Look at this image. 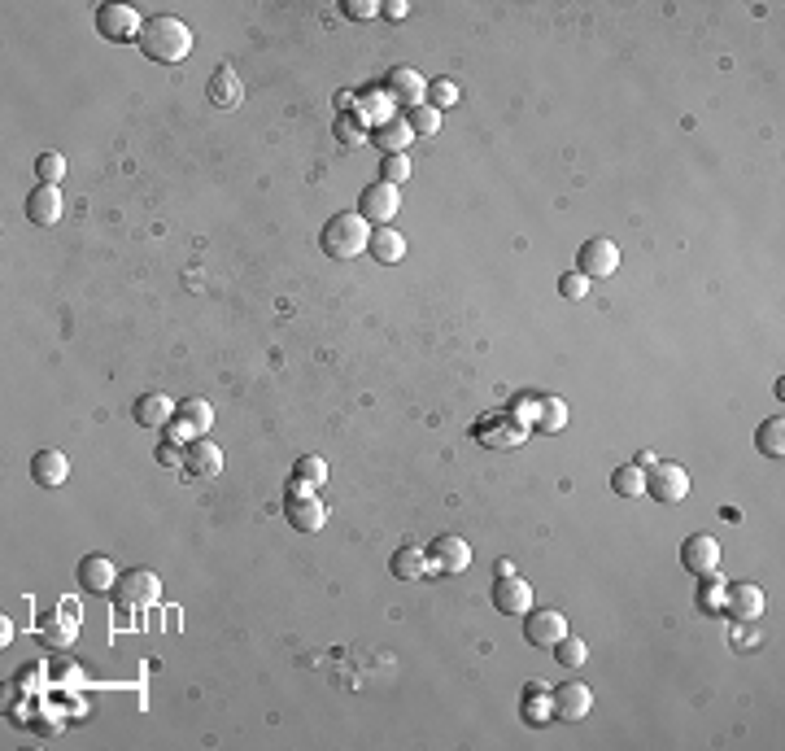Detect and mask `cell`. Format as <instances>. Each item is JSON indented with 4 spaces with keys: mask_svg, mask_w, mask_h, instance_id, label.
Here are the masks:
<instances>
[{
    "mask_svg": "<svg viewBox=\"0 0 785 751\" xmlns=\"http://www.w3.org/2000/svg\"><path fill=\"white\" fill-rule=\"evenodd\" d=\"M140 53L149 57V62H162V66H179L184 57L192 53V27L184 18L175 14H157L140 27Z\"/></svg>",
    "mask_w": 785,
    "mask_h": 751,
    "instance_id": "cell-1",
    "label": "cell"
},
{
    "mask_svg": "<svg viewBox=\"0 0 785 751\" xmlns=\"http://www.w3.org/2000/svg\"><path fill=\"white\" fill-rule=\"evenodd\" d=\"M319 245H323V254H328V258L349 262V258L367 254V245H371V223L362 219L358 210H341V214H332V219L323 223Z\"/></svg>",
    "mask_w": 785,
    "mask_h": 751,
    "instance_id": "cell-2",
    "label": "cell"
},
{
    "mask_svg": "<svg viewBox=\"0 0 785 751\" xmlns=\"http://www.w3.org/2000/svg\"><path fill=\"white\" fill-rule=\"evenodd\" d=\"M646 494L655 498V503H663V507L685 503V498H690V472H685L681 463L659 459L655 468H646Z\"/></svg>",
    "mask_w": 785,
    "mask_h": 751,
    "instance_id": "cell-3",
    "label": "cell"
},
{
    "mask_svg": "<svg viewBox=\"0 0 785 751\" xmlns=\"http://www.w3.org/2000/svg\"><path fill=\"white\" fill-rule=\"evenodd\" d=\"M576 271H581L585 280H607L620 271V245L607 241V236H589L581 245V254H576Z\"/></svg>",
    "mask_w": 785,
    "mask_h": 751,
    "instance_id": "cell-4",
    "label": "cell"
},
{
    "mask_svg": "<svg viewBox=\"0 0 785 751\" xmlns=\"http://www.w3.org/2000/svg\"><path fill=\"white\" fill-rule=\"evenodd\" d=\"M524 437H528V428L511 411H493L476 424V441L489 450H515V446H524Z\"/></svg>",
    "mask_w": 785,
    "mask_h": 751,
    "instance_id": "cell-5",
    "label": "cell"
},
{
    "mask_svg": "<svg viewBox=\"0 0 785 751\" xmlns=\"http://www.w3.org/2000/svg\"><path fill=\"white\" fill-rule=\"evenodd\" d=\"M397 206H402V197H397V188L384 184V180L367 184V188L358 193V214L371 223V228H389L393 214H397Z\"/></svg>",
    "mask_w": 785,
    "mask_h": 751,
    "instance_id": "cell-6",
    "label": "cell"
},
{
    "mask_svg": "<svg viewBox=\"0 0 785 751\" xmlns=\"http://www.w3.org/2000/svg\"><path fill=\"white\" fill-rule=\"evenodd\" d=\"M140 27H144V18L131 5H114V0H110V5L96 9V31H101L105 40H114V44L140 40Z\"/></svg>",
    "mask_w": 785,
    "mask_h": 751,
    "instance_id": "cell-7",
    "label": "cell"
},
{
    "mask_svg": "<svg viewBox=\"0 0 785 751\" xmlns=\"http://www.w3.org/2000/svg\"><path fill=\"white\" fill-rule=\"evenodd\" d=\"M210 424H214L210 402H205V398H184V407L175 411V420L166 428H171V441H197V437L210 433Z\"/></svg>",
    "mask_w": 785,
    "mask_h": 751,
    "instance_id": "cell-8",
    "label": "cell"
},
{
    "mask_svg": "<svg viewBox=\"0 0 785 751\" xmlns=\"http://www.w3.org/2000/svg\"><path fill=\"white\" fill-rule=\"evenodd\" d=\"M157 594H162V581H157V572H149V568L123 572V577H118V586H114L118 607H149Z\"/></svg>",
    "mask_w": 785,
    "mask_h": 751,
    "instance_id": "cell-9",
    "label": "cell"
},
{
    "mask_svg": "<svg viewBox=\"0 0 785 751\" xmlns=\"http://www.w3.org/2000/svg\"><path fill=\"white\" fill-rule=\"evenodd\" d=\"M550 703H554V721H585L589 708H594V690L585 682H563V686H550Z\"/></svg>",
    "mask_w": 785,
    "mask_h": 751,
    "instance_id": "cell-10",
    "label": "cell"
},
{
    "mask_svg": "<svg viewBox=\"0 0 785 751\" xmlns=\"http://www.w3.org/2000/svg\"><path fill=\"white\" fill-rule=\"evenodd\" d=\"M567 634H572V629H567V616L559 607H533V612L524 616V638L533 642V647H554V642Z\"/></svg>",
    "mask_w": 785,
    "mask_h": 751,
    "instance_id": "cell-11",
    "label": "cell"
},
{
    "mask_svg": "<svg viewBox=\"0 0 785 751\" xmlns=\"http://www.w3.org/2000/svg\"><path fill=\"white\" fill-rule=\"evenodd\" d=\"M720 612H729L733 621H759V616H764V590H759L755 581H729Z\"/></svg>",
    "mask_w": 785,
    "mask_h": 751,
    "instance_id": "cell-12",
    "label": "cell"
},
{
    "mask_svg": "<svg viewBox=\"0 0 785 751\" xmlns=\"http://www.w3.org/2000/svg\"><path fill=\"white\" fill-rule=\"evenodd\" d=\"M681 564H685V572H694V577L716 572L720 568V542L711 538V533H690V538L681 542Z\"/></svg>",
    "mask_w": 785,
    "mask_h": 751,
    "instance_id": "cell-13",
    "label": "cell"
},
{
    "mask_svg": "<svg viewBox=\"0 0 785 751\" xmlns=\"http://www.w3.org/2000/svg\"><path fill=\"white\" fill-rule=\"evenodd\" d=\"M493 607H498L502 616L524 621V616L533 612V586L519 577H498V586H493Z\"/></svg>",
    "mask_w": 785,
    "mask_h": 751,
    "instance_id": "cell-14",
    "label": "cell"
},
{
    "mask_svg": "<svg viewBox=\"0 0 785 751\" xmlns=\"http://www.w3.org/2000/svg\"><path fill=\"white\" fill-rule=\"evenodd\" d=\"M284 511H288V524L297 533H319L328 524V507L319 503L314 494H284Z\"/></svg>",
    "mask_w": 785,
    "mask_h": 751,
    "instance_id": "cell-15",
    "label": "cell"
},
{
    "mask_svg": "<svg viewBox=\"0 0 785 751\" xmlns=\"http://www.w3.org/2000/svg\"><path fill=\"white\" fill-rule=\"evenodd\" d=\"M428 564L432 572H463L471 564V546L454 538V533H441V538L428 542Z\"/></svg>",
    "mask_w": 785,
    "mask_h": 751,
    "instance_id": "cell-16",
    "label": "cell"
},
{
    "mask_svg": "<svg viewBox=\"0 0 785 751\" xmlns=\"http://www.w3.org/2000/svg\"><path fill=\"white\" fill-rule=\"evenodd\" d=\"M184 472L192 476V481H214V476L223 472V450L214 446V441H205V437L188 441V450H184Z\"/></svg>",
    "mask_w": 785,
    "mask_h": 751,
    "instance_id": "cell-17",
    "label": "cell"
},
{
    "mask_svg": "<svg viewBox=\"0 0 785 751\" xmlns=\"http://www.w3.org/2000/svg\"><path fill=\"white\" fill-rule=\"evenodd\" d=\"M75 577H79V586L88 590V594H114V586H118V577H123V572H118L114 559H105V555H83Z\"/></svg>",
    "mask_w": 785,
    "mask_h": 751,
    "instance_id": "cell-18",
    "label": "cell"
},
{
    "mask_svg": "<svg viewBox=\"0 0 785 751\" xmlns=\"http://www.w3.org/2000/svg\"><path fill=\"white\" fill-rule=\"evenodd\" d=\"M66 201H62V188L57 184H35L31 197H27V219L35 223V228H53L57 219H62Z\"/></svg>",
    "mask_w": 785,
    "mask_h": 751,
    "instance_id": "cell-19",
    "label": "cell"
},
{
    "mask_svg": "<svg viewBox=\"0 0 785 751\" xmlns=\"http://www.w3.org/2000/svg\"><path fill=\"white\" fill-rule=\"evenodd\" d=\"M66 476H70V459L62 455V450H57V446L35 450V459H31V481L35 485L57 490V485H66Z\"/></svg>",
    "mask_w": 785,
    "mask_h": 751,
    "instance_id": "cell-20",
    "label": "cell"
},
{
    "mask_svg": "<svg viewBox=\"0 0 785 751\" xmlns=\"http://www.w3.org/2000/svg\"><path fill=\"white\" fill-rule=\"evenodd\" d=\"M205 97H210L214 110H236V105L245 101V83H240V75H236L232 66H214Z\"/></svg>",
    "mask_w": 785,
    "mask_h": 751,
    "instance_id": "cell-21",
    "label": "cell"
},
{
    "mask_svg": "<svg viewBox=\"0 0 785 751\" xmlns=\"http://www.w3.org/2000/svg\"><path fill=\"white\" fill-rule=\"evenodd\" d=\"M323 485H328V463L319 455H301L288 476V494H319Z\"/></svg>",
    "mask_w": 785,
    "mask_h": 751,
    "instance_id": "cell-22",
    "label": "cell"
},
{
    "mask_svg": "<svg viewBox=\"0 0 785 751\" xmlns=\"http://www.w3.org/2000/svg\"><path fill=\"white\" fill-rule=\"evenodd\" d=\"M393 577L397 581H406V586H415V581H424L428 572H432V564H428V546H415V542H406L402 551H393Z\"/></svg>",
    "mask_w": 785,
    "mask_h": 751,
    "instance_id": "cell-23",
    "label": "cell"
},
{
    "mask_svg": "<svg viewBox=\"0 0 785 751\" xmlns=\"http://www.w3.org/2000/svg\"><path fill=\"white\" fill-rule=\"evenodd\" d=\"M389 92H393V101H402L406 110L410 105H424V92H428V83H424V75L419 70H410V66H397V70H389Z\"/></svg>",
    "mask_w": 785,
    "mask_h": 751,
    "instance_id": "cell-24",
    "label": "cell"
},
{
    "mask_svg": "<svg viewBox=\"0 0 785 751\" xmlns=\"http://www.w3.org/2000/svg\"><path fill=\"white\" fill-rule=\"evenodd\" d=\"M175 402L166 398V393H140L136 398V424L140 428H166L175 420Z\"/></svg>",
    "mask_w": 785,
    "mask_h": 751,
    "instance_id": "cell-25",
    "label": "cell"
},
{
    "mask_svg": "<svg viewBox=\"0 0 785 751\" xmlns=\"http://www.w3.org/2000/svg\"><path fill=\"white\" fill-rule=\"evenodd\" d=\"M367 254L380 262V267H397V262L406 258V236L397 228H371V245Z\"/></svg>",
    "mask_w": 785,
    "mask_h": 751,
    "instance_id": "cell-26",
    "label": "cell"
},
{
    "mask_svg": "<svg viewBox=\"0 0 785 751\" xmlns=\"http://www.w3.org/2000/svg\"><path fill=\"white\" fill-rule=\"evenodd\" d=\"M519 712H524L528 725H550L554 721V703H550V686L546 682H528L524 686V703H519Z\"/></svg>",
    "mask_w": 785,
    "mask_h": 751,
    "instance_id": "cell-27",
    "label": "cell"
},
{
    "mask_svg": "<svg viewBox=\"0 0 785 751\" xmlns=\"http://www.w3.org/2000/svg\"><path fill=\"white\" fill-rule=\"evenodd\" d=\"M371 140H376V149L380 153H406V145L415 136H410V127H406V118H384V123L371 131Z\"/></svg>",
    "mask_w": 785,
    "mask_h": 751,
    "instance_id": "cell-28",
    "label": "cell"
},
{
    "mask_svg": "<svg viewBox=\"0 0 785 751\" xmlns=\"http://www.w3.org/2000/svg\"><path fill=\"white\" fill-rule=\"evenodd\" d=\"M755 446H759V455H768V459H781V455H785V415H781V411L768 415V420L759 424Z\"/></svg>",
    "mask_w": 785,
    "mask_h": 751,
    "instance_id": "cell-29",
    "label": "cell"
},
{
    "mask_svg": "<svg viewBox=\"0 0 785 751\" xmlns=\"http://www.w3.org/2000/svg\"><path fill=\"white\" fill-rule=\"evenodd\" d=\"M79 621L83 616H48V621L40 625V638L48 642V647H70L79 634Z\"/></svg>",
    "mask_w": 785,
    "mask_h": 751,
    "instance_id": "cell-30",
    "label": "cell"
},
{
    "mask_svg": "<svg viewBox=\"0 0 785 751\" xmlns=\"http://www.w3.org/2000/svg\"><path fill=\"white\" fill-rule=\"evenodd\" d=\"M724 586H729V581H724L720 572H707V577H698V594H694L698 612H720V607H724Z\"/></svg>",
    "mask_w": 785,
    "mask_h": 751,
    "instance_id": "cell-31",
    "label": "cell"
},
{
    "mask_svg": "<svg viewBox=\"0 0 785 751\" xmlns=\"http://www.w3.org/2000/svg\"><path fill=\"white\" fill-rule=\"evenodd\" d=\"M563 424H567V402H559V398H537V415H533L537 433H559Z\"/></svg>",
    "mask_w": 785,
    "mask_h": 751,
    "instance_id": "cell-32",
    "label": "cell"
},
{
    "mask_svg": "<svg viewBox=\"0 0 785 751\" xmlns=\"http://www.w3.org/2000/svg\"><path fill=\"white\" fill-rule=\"evenodd\" d=\"M611 490L620 494V498H637V494H646V472L637 468V463H624V468H615V472H611Z\"/></svg>",
    "mask_w": 785,
    "mask_h": 751,
    "instance_id": "cell-33",
    "label": "cell"
},
{
    "mask_svg": "<svg viewBox=\"0 0 785 751\" xmlns=\"http://www.w3.org/2000/svg\"><path fill=\"white\" fill-rule=\"evenodd\" d=\"M406 127H410V136H437V131H441V110H432L428 101L424 105H410V110H406Z\"/></svg>",
    "mask_w": 785,
    "mask_h": 751,
    "instance_id": "cell-34",
    "label": "cell"
},
{
    "mask_svg": "<svg viewBox=\"0 0 785 751\" xmlns=\"http://www.w3.org/2000/svg\"><path fill=\"white\" fill-rule=\"evenodd\" d=\"M554 660L563 664V669H581V664L589 660V647H585V638H576V634H567V638H559L554 642Z\"/></svg>",
    "mask_w": 785,
    "mask_h": 751,
    "instance_id": "cell-35",
    "label": "cell"
},
{
    "mask_svg": "<svg viewBox=\"0 0 785 751\" xmlns=\"http://www.w3.org/2000/svg\"><path fill=\"white\" fill-rule=\"evenodd\" d=\"M458 97H463V92H458L454 79H432L428 92H424V101L432 105V110H450V105H458Z\"/></svg>",
    "mask_w": 785,
    "mask_h": 751,
    "instance_id": "cell-36",
    "label": "cell"
},
{
    "mask_svg": "<svg viewBox=\"0 0 785 751\" xmlns=\"http://www.w3.org/2000/svg\"><path fill=\"white\" fill-rule=\"evenodd\" d=\"M35 175H40V184H62L66 180V158L62 153H40V158H35Z\"/></svg>",
    "mask_w": 785,
    "mask_h": 751,
    "instance_id": "cell-37",
    "label": "cell"
},
{
    "mask_svg": "<svg viewBox=\"0 0 785 751\" xmlns=\"http://www.w3.org/2000/svg\"><path fill=\"white\" fill-rule=\"evenodd\" d=\"M336 140H341V145H362V140H367V123H362V114H341V118H336Z\"/></svg>",
    "mask_w": 785,
    "mask_h": 751,
    "instance_id": "cell-38",
    "label": "cell"
},
{
    "mask_svg": "<svg viewBox=\"0 0 785 751\" xmlns=\"http://www.w3.org/2000/svg\"><path fill=\"white\" fill-rule=\"evenodd\" d=\"M380 180L384 184H402V180H410V158L406 153H384V162H380Z\"/></svg>",
    "mask_w": 785,
    "mask_h": 751,
    "instance_id": "cell-39",
    "label": "cell"
},
{
    "mask_svg": "<svg viewBox=\"0 0 785 751\" xmlns=\"http://www.w3.org/2000/svg\"><path fill=\"white\" fill-rule=\"evenodd\" d=\"M559 293L567 297V302H585V297H589V280L581 276V271H567V276L559 280Z\"/></svg>",
    "mask_w": 785,
    "mask_h": 751,
    "instance_id": "cell-40",
    "label": "cell"
},
{
    "mask_svg": "<svg viewBox=\"0 0 785 751\" xmlns=\"http://www.w3.org/2000/svg\"><path fill=\"white\" fill-rule=\"evenodd\" d=\"M157 463H162V468H179V472H184V450H179V441L166 437L162 446H157Z\"/></svg>",
    "mask_w": 785,
    "mask_h": 751,
    "instance_id": "cell-41",
    "label": "cell"
},
{
    "mask_svg": "<svg viewBox=\"0 0 785 751\" xmlns=\"http://www.w3.org/2000/svg\"><path fill=\"white\" fill-rule=\"evenodd\" d=\"M345 18H376L380 14V5H376V0H345Z\"/></svg>",
    "mask_w": 785,
    "mask_h": 751,
    "instance_id": "cell-42",
    "label": "cell"
},
{
    "mask_svg": "<svg viewBox=\"0 0 785 751\" xmlns=\"http://www.w3.org/2000/svg\"><path fill=\"white\" fill-rule=\"evenodd\" d=\"M380 14L397 22V18H406V14H410V5H406V0H389V5H380Z\"/></svg>",
    "mask_w": 785,
    "mask_h": 751,
    "instance_id": "cell-43",
    "label": "cell"
},
{
    "mask_svg": "<svg viewBox=\"0 0 785 751\" xmlns=\"http://www.w3.org/2000/svg\"><path fill=\"white\" fill-rule=\"evenodd\" d=\"M493 577H515V564H511V559H498V568H493Z\"/></svg>",
    "mask_w": 785,
    "mask_h": 751,
    "instance_id": "cell-44",
    "label": "cell"
},
{
    "mask_svg": "<svg viewBox=\"0 0 785 751\" xmlns=\"http://www.w3.org/2000/svg\"><path fill=\"white\" fill-rule=\"evenodd\" d=\"M633 463H637V468H642V472H646V468H655V463H659V459H655V455H650V450H642V455H637Z\"/></svg>",
    "mask_w": 785,
    "mask_h": 751,
    "instance_id": "cell-45",
    "label": "cell"
},
{
    "mask_svg": "<svg viewBox=\"0 0 785 751\" xmlns=\"http://www.w3.org/2000/svg\"><path fill=\"white\" fill-rule=\"evenodd\" d=\"M336 105H341V110L349 114V105H354V92H349V88H345V92H336Z\"/></svg>",
    "mask_w": 785,
    "mask_h": 751,
    "instance_id": "cell-46",
    "label": "cell"
}]
</instances>
